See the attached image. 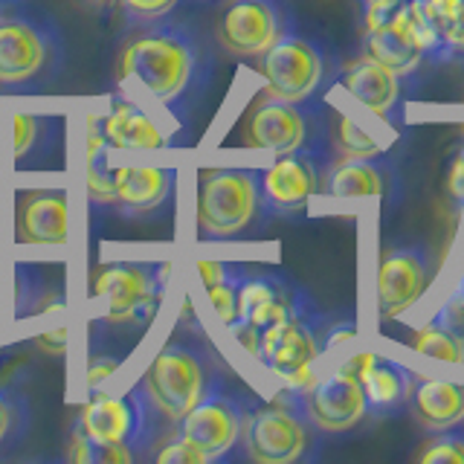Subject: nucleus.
<instances>
[{
	"label": "nucleus",
	"mask_w": 464,
	"mask_h": 464,
	"mask_svg": "<svg viewBox=\"0 0 464 464\" xmlns=\"http://www.w3.org/2000/svg\"><path fill=\"white\" fill-rule=\"evenodd\" d=\"M323 340H319V316L308 308L279 319L276 325L265 328L258 337L256 354L261 366L270 369L279 381L304 366H314L323 354Z\"/></svg>",
	"instance_id": "obj_10"
},
{
	"label": "nucleus",
	"mask_w": 464,
	"mask_h": 464,
	"mask_svg": "<svg viewBox=\"0 0 464 464\" xmlns=\"http://www.w3.org/2000/svg\"><path fill=\"white\" fill-rule=\"evenodd\" d=\"M47 62V44L38 29L18 18H0V82L18 84L33 79Z\"/></svg>",
	"instance_id": "obj_16"
},
{
	"label": "nucleus",
	"mask_w": 464,
	"mask_h": 464,
	"mask_svg": "<svg viewBox=\"0 0 464 464\" xmlns=\"http://www.w3.org/2000/svg\"><path fill=\"white\" fill-rule=\"evenodd\" d=\"M122 6L128 9L130 18L154 21V18H163V14H169L174 6H178V0H122Z\"/></svg>",
	"instance_id": "obj_35"
},
{
	"label": "nucleus",
	"mask_w": 464,
	"mask_h": 464,
	"mask_svg": "<svg viewBox=\"0 0 464 464\" xmlns=\"http://www.w3.org/2000/svg\"><path fill=\"white\" fill-rule=\"evenodd\" d=\"M142 386L149 401L169 420H180L192 406L209 395V369L195 348L171 343L145 366Z\"/></svg>",
	"instance_id": "obj_4"
},
{
	"label": "nucleus",
	"mask_w": 464,
	"mask_h": 464,
	"mask_svg": "<svg viewBox=\"0 0 464 464\" xmlns=\"http://www.w3.org/2000/svg\"><path fill=\"white\" fill-rule=\"evenodd\" d=\"M299 401L314 430L323 432H345L369 415L366 389H362V381L352 360L316 377L299 395Z\"/></svg>",
	"instance_id": "obj_7"
},
{
	"label": "nucleus",
	"mask_w": 464,
	"mask_h": 464,
	"mask_svg": "<svg viewBox=\"0 0 464 464\" xmlns=\"http://www.w3.org/2000/svg\"><path fill=\"white\" fill-rule=\"evenodd\" d=\"M311 430L314 424L304 415L299 395L285 389L279 401L244 415L241 441L246 456L258 464H294L308 453Z\"/></svg>",
	"instance_id": "obj_3"
},
{
	"label": "nucleus",
	"mask_w": 464,
	"mask_h": 464,
	"mask_svg": "<svg viewBox=\"0 0 464 464\" xmlns=\"http://www.w3.org/2000/svg\"><path fill=\"white\" fill-rule=\"evenodd\" d=\"M308 296L273 276H250L238 282V319L229 325L232 337L250 354H256L261 331L276 325L279 319L308 308Z\"/></svg>",
	"instance_id": "obj_8"
},
{
	"label": "nucleus",
	"mask_w": 464,
	"mask_h": 464,
	"mask_svg": "<svg viewBox=\"0 0 464 464\" xmlns=\"http://www.w3.org/2000/svg\"><path fill=\"white\" fill-rule=\"evenodd\" d=\"M420 464H464V432L444 430L418 453Z\"/></svg>",
	"instance_id": "obj_29"
},
{
	"label": "nucleus",
	"mask_w": 464,
	"mask_h": 464,
	"mask_svg": "<svg viewBox=\"0 0 464 464\" xmlns=\"http://www.w3.org/2000/svg\"><path fill=\"white\" fill-rule=\"evenodd\" d=\"M140 406L122 395H93L82 406L79 427L99 441L130 444L140 432Z\"/></svg>",
	"instance_id": "obj_20"
},
{
	"label": "nucleus",
	"mask_w": 464,
	"mask_h": 464,
	"mask_svg": "<svg viewBox=\"0 0 464 464\" xmlns=\"http://www.w3.org/2000/svg\"><path fill=\"white\" fill-rule=\"evenodd\" d=\"M198 70V44L180 26H154L130 38L122 50L120 76L157 102L186 93Z\"/></svg>",
	"instance_id": "obj_1"
},
{
	"label": "nucleus",
	"mask_w": 464,
	"mask_h": 464,
	"mask_svg": "<svg viewBox=\"0 0 464 464\" xmlns=\"http://www.w3.org/2000/svg\"><path fill=\"white\" fill-rule=\"evenodd\" d=\"M238 282L241 279H238L236 273H232L229 279L215 282V285L207 287V296H209L212 311H215V316L221 319L227 328L238 319Z\"/></svg>",
	"instance_id": "obj_30"
},
{
	"label": "nucleus",
	"mask_w": 464,
	"mask_h": 464,
	"mask_svg": "<svg viewBox=\"0 0 464 464\" xmlns=\"http://www.w3.org/2000/svg\"><path fill=\"white\" fill-rule=\"evenodd\" d=\"M38 343H41V345H47V352H55V354H62L64 348H67V331H64L62 325H58V328H55V334H53V331L41 334V337H38Z\"/></svg>",
	"instance_id": "obj_42"
},
{
	"label": "nucleus",
	"mask_w": 464,
	"mask_h": 464,
	"mask_svg": "<svg viewBox=\"0 0 464 464\" xmlns=\"http://www.w3.org/2000/svg\"><path fill=\"white\" fill-rule=\"evenodd\" d=\"M12 130H14V157L21 160L29 149H33V142L38 137V116L26 113V111H18V113H14Z\"/></svg>",
	"instance_id": "obj_34"
},
{
	"label": "nucleus",
	"mask_w": 464,
	"mask_h": 464,
	"mask_svg": "<svg viewBox=\"0 0 464 464\" xmlns=\"http://www.w3.org/2000/svg\"><path fill=\"white\" fill-rule=\"evenodd\" d=\"M412 348L418 354H427L435 360H447V362H464V343L453 337L450 331L441 325L427 323L412 334Z\"/></svg>",
	"instance_id": "obj_27"
},
{
	"label": "nucleus",
	"mask_w": 464,
	"mask_h": 464,
	"mask_svg": "<svg viewBox=\"0 0 464 464\" xmlns=\"http://www.w3.org/2000/svg\"><path fill=\"white\" fill-rule=\"evenodd\" d=\"M91 4H99V6H108V4H113V0H91Z\"/></svg>",
	"instance_id": "obj_43"
},
{
	"label": "nucleus",
	"mask_w": 464,
	"mask_h": 464,
	"mask_svg": "<svg viewBox=\"0 0 464 464\" xmlns=\"http://www.w3.org/2000/svg\"><path fill=\"white\" fill-rule=\"evenodd\" d=\"M67 461L72 464H130L134 453L128 450V444H111V441H99L93 435H87L82 427L70 435L67 444Z\"/></svg>",
	"instance_id": "obj_26"
},
{
	"label": "nucleus",
	"mask_w": 464,
	"mask_h": 464,
	"mask_svg": "<svg viewBox=\"0 0 464 464\" xmlns=\"http://www.w3.org/2000/svg\"><path fill=\"white\" fill-rule=\"evenodd\" d=\"M180 435L195 444L203 459L218 461L241 441L244 432V410L238 401H232L224 392H209L198 406H192L180 420Z\"/></svg>",
	"instance_id": "obj_11"
},
{
	"label": "nucleus",
	"mask_w": 464,
	"mask_h": 464,
	"mask_svg": "<svg viewBox=\"0 0 464 464\" xmlns=\"http://www.w3.org/2000/svg\"><path fill=\"white\" fill-rule=\"evenodd\" d=\"M285 33L282 9L276 0H229L218 18V41L232 55L253 58L270 50Z\"/></svg>",
	"instance_id": "obj_12"
},
{
	"label": "nucleus",
	"mask_w": 464,
	"mask_h": 464,
	"mask_svg": "<svg viewBox=\"0 0 464 464\" xmlns=\"http://www.w3.org/2000/svg\"><path fill=\"white\" fill-rule=\"evenodd\" d=\"M232 273L236 270H232L229 265H224V261H198V276H200L203 287H209L215 282H224Z\"/></svg>",
	"instance_id": "obj_38"
},
{
	"label": "nucleus",
	"mask_w": 464,
	"mask_h": 464,
	"mask_svg": "<svg viewBox=\"0 0 464 464\" xmlns=\"http://www.w3.org/2000/svg\"><path fill=\"white\" fill-rule=\"evenodd\" d=\"M24 244L58 246L67 241V200L62 192H38L29 198L18 215Z\"/></svg>",
	"instance_id": "obj_22"
},
{
	"label": "nucleus",
	"mask_w": 464,
	"mask_h": 464,
	"mask_svg": "<svg viewBox=\"0 0 464 464\" xmlns=\"http://www.w3.org/2000/svg\"><path fill=\"white\" fill-rule=\"evenodd\" d=\"M352 362L362 381V389H366L369 412L372 410L389 412L410 401V392L415 386V374L406 366H401V362L377 357V354H357Z\"/></svg>",
	"instance_id": "obj_18"
},
{
	"label": "nucleus",
	"mask_w": 464,
	"mask_h": 464,
	"mask_svg": "<svg viewBox=\"0 0 464 464\" xmlns=\"http://www.w3.org/2000/svg\"><path fill=\"white\" fill-rule=\"evenodd\" d=\"M174 183V171L171 169H157V166H122L113 171V188H116V200L122 207L145 212L160 207Z\"/></svg>",
	"instance_id": "obj_23"
},
{
	"label": "nucleus",
	"mask_w": 464,
	"mask_h": 464,
	"mask_svg": "<svg viewBox=\"0 0 464 464\" xmlns=\"http://www.w3.org/2000/svg\"><path fill=\"white\" fill-rule=\"evenodd\" d=\"M325 76V55L311 38L282 33L261 53V79L273 99L308 102Z\"/></svg>",
	"instance_id": "obj_6"
},
{
	"label": "nucleus",
	"mask_w": 464,
	"mask_h": 464,
	"mask_svg": "<svg viewBox=\"0 0 464 464\" xmlns=\"http://www.w3.org/2000/svg\"><path fill=\"white\" fill-rule=\"evenodd\" d=\"M334 154L340 160H377L383 154V145L377 140L372 130L362 128L352 113H337V130H334Z\"/></svg>",
	"instance_id": "obj_25"
},
{
	"label": "nucleus",
	"mask_w": 464,
	"mask_h": 464,
	"mask_svg": "<svg viewBox=\"0 0 464 464\" xmlns=\"http://www.w3.org/2000/svg\"><path fill=\"white\" fill-rule=\"evenodd\" d=\"M323 154L311 149H299L290 154H279V160L261 174V195L270 209L296 212L308 203L319 188L325 186Z\"/></svg>",
	"instance_id": "obj_13"
},
{
	"label": "nucleus",
	"mask_w": 464,
	"mask_h": 464,
	"mask_svg": "<svg viewBox=\"0 0 464 464\" xmlns=\"http://www.w3.org/2000/svg\"><path fill=\"white\" fill-rule=\"evenodd\" d=\"M12 424H14V403L6 392H0V441H6Z\"/></svg>",
	"instance_id": "obj_41"
},
{
	"label": "nucleus",
	"mask_w": 464,
	"mask_h": 464,
	"mask_svg": "<svg viewBox=\"0 0 464 464\" xmlns=\"http://www.w3.org/2000/svg\"><path fill=\"white\" fill-rule=\"evenodd\" d=\"M406 4H410V0H406ZM362 55H369L377 64L389 67L395 76H410V72L420 67L424 53H420V47L412 38L406 6L389 24L369 29V33L362 35Z\"/></svg>",
	"instance_id": "obj_17"
},
{
	"label": "nucleus",
	"mask_w": 464,
	"mask_h": 464,
	"mask_svg": "<svg viewBox=\"0 0 464 464\" xmlns=\"http://www.w3.org/2000/svg\"><path fill=\"white\" fill-rule=\"evenodd\" d=\"M93 296L102 299L108 323H149L160 304V279L145 265H108L93 276Z\"/></svg>",
	"instance_id": "obj_9"
},
{
	"label": "nucleus",
	"mask_w": 464,
	"mask_h": 464,
	"mask_svg": "<svg viewBox=\"0 0 464 464\" xmlns=\"http://www.w3.org/2000/svg\"><path fill=\"white\" fill-rule=\"evenodd\" d=\"M357 337V328L354 323H343V325H331V334L323 340V348L325 352H331V348H337L343 343H352Z\"/></svg>",
	"instance_id": "obj_40"
},
{
	"label": "nucleus",
	"mask_w": 464,
	"mask_h": 464,
	"mask_svg": "<svg viewBox=\"0 0 464 464\" xmlns=\"http://www.w3.org/2000/svg\"><path fill=\"white\" fill-rule=\"evenodd\" d=\"M430 323L441 325L444 331H450L453 337H459L464 343V270L456 279V285L450 287V294L441 299L439 311L432 314Z\"/></svg>",
	"instance_id": "obj_28"
},
{
	"label": "nucleus",
	"mask_w": 464,
	"mask_h": 464,
	"mask_svg": "<svg viewBox=\"0 0 464 464\" xmlns=\"http://www.w3.org/2000/svg\"><path fill=\"white\" fill-rule=\"evenodd\" d=\"M340 84L362 111H369L377 120H386V116L395 113L401 102V76H395L389 67L377 64L369 55L348 62Z\"/></svg>",
	"instance_id": "obj_15"
},
{
	"label": "nucleus",
	"mask_w": 464,
	"mask_h": 464,
	"mask_svg": "<svg viewBox=\"0 0 464 464\" xmlns=\"http://www.w3.org/2000/svg\"><path fill=\"white\" fill-rule=\"evenodd\" d=\"M447 192L456 203L464 200V149L453 157V163H450V171H447Z\"/></svg>",
	"instance_id": "obj_37"
},
{
	"label": "nucleus",
	"mask_w": 464,
	"mask_h": 464,
	"mask_svg": "<svg viewBox=\"0 0 464 464\" xmlns=\"http://www.w3.org/2000/svg\"><path fill=\"white\" fill-rule=\"evenodd\" d=\"M435 279V256L424 244L392 246L377 261L374 299L377 316L401 319L427 296Z\"/></svg>",
	"instance_id": "obj_5"
},
{
	"label": "nucleus",
	"mask_w": 464,
	"mask_h": 464,
	"mask_svg": "<svg viewBox=\"0 0 464 464\" xmlns=\"http://www.w3.org/2000/svg\"><path fill=\"white\" fill-rule=\"evenodd\" d=\"M261 200V174L215 169L198 183V232L203 238H232L253 224Z\"/></svg>",
	"instance_id": "obj_2"
},
{
	"label": "nucleus",
	"mask_w": 464,
	"mask_h": 464,
	"mask_svg": "<svg viewBox=\"0 0 464 464\" xmlns=\"http://www.w3.org/2000/svg\"><path fill=\"white\" fill-rule=\"evenodd\" d=\"M154 459L160 464H207V459H203L200 450L195 444H188L180 432H178V439H171V441H166L163 447H160L154 453Z\"/></svg>",
	"instance_id": "obj_31"
},
{
	"label": "nucleus",
	"mask_w": 464,
	"mask_h": 464,
	"mask_svg": "<svg viewBox=\"0 0 464 464\" xmlns=\"http://www.w3.org/2000/svg\"><path fill=\"white\" fill-rule=\"evenodd\" d=\"M102 137L113 149H134V151L166 149V134L157 128V122L140 105L125 99H113L108 116L102 120Z\"/></svg>",
	"instance_id": "obj_21"
},
{
	"label": "nucleus",
	"mask_w": 464,
	"mask_h": 464,
	"mask_svg": "<svg viewBox=\"0 0 464 464\" xmlns=\"http://www.w3.org/2000/svg\"><path fill=\"white\" fill-rule=\"evenodd\" d=\"M116 369H120V362H116L113 357H99V360H91V366H87V386L96 389L99 383H105Z\"/></svg>",
	"instance_id": "obj_39"
},
{
	"label": "nucleus",
	"mask_w": 464,
	"mask_h": 464,
	"mask_svg": "<svg viewBox=\"0 0 464 464\" xmlns=\"http://www.w3.org/2000/svg\"><path fill=\"white\" fill-rule=\"evenodd\" d=\"M87 192L93 200L108 203L116 200V188H113V171H105L102 160H87Z\"/></svg>",
	"instance_id": "obj_32"
},
{
	"label": "nucleus",
	"mask_w": 464,
	"mask_h": 464,
	"mask_svg": "<svg viewBox=\"0 0 464 464\" xmlns=\"http://www.w3.org/2000/svg\"><path fill=\"white\" fill-rule=\"evenodd\" d=\"M325 192L331 198H369V195H383L386 180L381 166L372 160H337L328 166L325 174Z\"/></svg>",
	"instance_id": "obj_24"
},
{
	"label": "nucleus",
	"mask_w": 464,
	"mask_h": 464,
	"mask_svg": "<svg viewBox=\"0 0 464 464\" xmlns=\"http://www.w3.org/2000/svg\"><path fill=\"white\" fill-rule=\"evenodd\" d=\"M311 125L308 113L302 111V102H285V99H267L253 108L244 125V142L250 149L273 151V154H290L299 149H308Z\"/></svg>",
	"instance_id": "obj_14"
},
{
	"label": "nucleus",
	"mask_w": 464,
	"mask_h": 464,
	"mask_svg": "<svg viewBox=\"0 0 464 464\" xmlns=\"http://www.w3.org/2000/svg\"><path fill=\"white\" fill-rule=\"evenodd\" d=\"M412 418L430 432L456 430L464 424V386L444 381H418L410 392Z\"/></svg>",
	"instance_id": "obj_19"
},
{
	"label": "nucleus",
	"mask_w": 464,
	"mask_h": 464,
	"mask_svg": "<svg viewBox=\"0 0 464 464\" xmlns=\"http://www.w3.org/2000/svg\"><path fill=\"white\" fill-rule=\"evenodd\" d=\"M444 50H447V58H461L464 55V4L461 9L456 12V18L447 24L444 29Z\"/></svg>",
	"instance_id": "obj_36"
},
{
	"label": "nucleus",
	"mask_w": 464,
	"mask_h": 464,
	"mask_svg": "<svg viewBox=\"0 0 464 464\" xmlns=\"http://www.w3.org/2000/svg\"><path fill=\"white\" fill-rule=\"evenodd\" d=\"M403 6H406V0H362V24H366V33L389 24Z\"/></svg>",
	"instance_id": "obj_33"
}]
</instances>
